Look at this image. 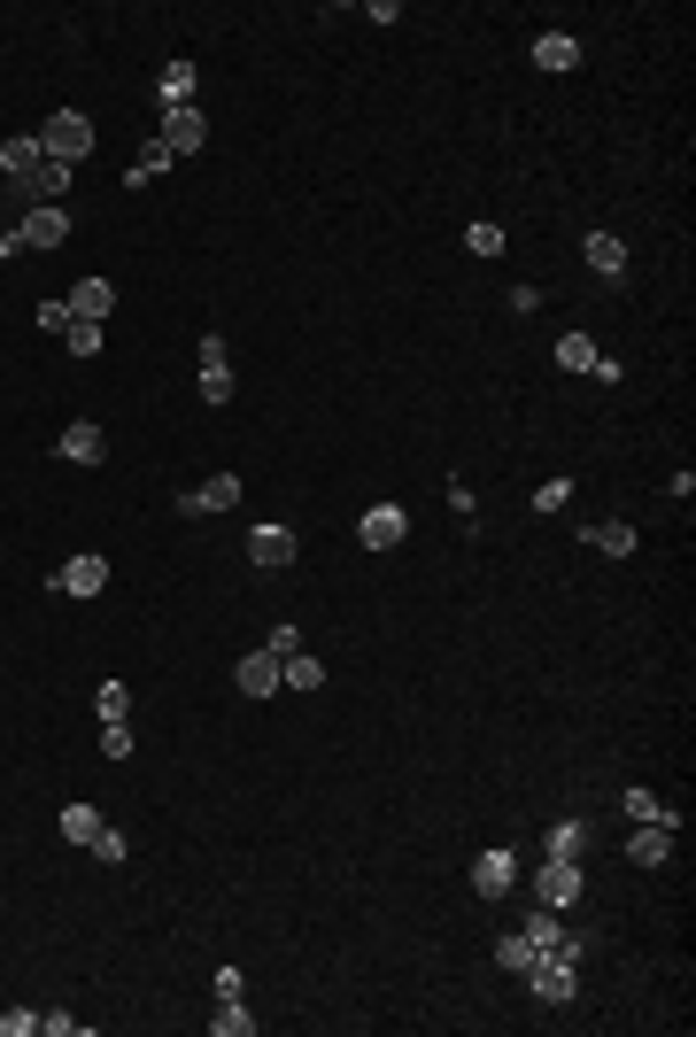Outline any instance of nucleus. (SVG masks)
I'll return each instance as SVG.
<instances>
[{"mask_svg":"<svg viewBox=\"0 0 696 1037\" xmlns=\"http://www.w3.org/2000/svg\"><path fill=\"white\" fill-rule=\"evenodd\" d=\"M0 171H8V186H16L31 209L70 194V164H54V156L39 148V132H16V140H0Z\"/></svg>","mask_w":696,"mask_h":1037,"instance_id":"f257e3e1","label":"nucleus"},{"mask_svg":"<svg viewBox=\"0 0 696 1037\" xmlns=\"http://www.w3.org/2000/svg\"><path fill=\"white\" fill-rule=\"evenodd\" d=\"M39 148H47L54 164H70V171H78V164L93 156V117H86V109H54V117L39 125Z\"/></svg>","mask_w":696,"mask_h":1037,"instance_id":"f03ea898","label":"nucleus"},{"mask_svg":"<svg viewBox=\"0 0 696 1037\" xmlns=\"http://www.w3.org/2000/svg\"><path fill=\"white\" fill-rule=\"evenodd\" d=\"M519 937L534 945V952H541V960H573V968H580V952H588V937H573V929H565V921H557L549 906H534V913H526Z\"/></svg>","mask_w":696,"mask_h":1037,"instance_id":"7ed1b4c3","label":"nucleus"},{"mask_svg":"<svg viewBox=\"0 0 696 1037\" xmlns=\"http://www.w3.org/2000/svg\"><path fill=\"white\" fill-rule=\"evenodd\" d=\"M580 860H541V875H534V906H549V913H565V906H580Z\"/></svg>","mask_w":696,"mask_h":1037,"instance_id":"20e7f679","label":"nucleus"},{"mask_svg":"<svg viewBox=\"0 0 696 1037\" xmlns=\"http://www.w3.org/2000/svg\"><path fill=\"white\" fill-rule=\"evenodd\" d=\"M248 565H264V573H287V565H295V526H279V518H256V526H248Z\"/></svg>","mask_w":696,"mask_h":1037,"instance_id":"39448f33","label":"nucleus"},{"mask_svg":"<svg viewBox=\"0 0 696 1037\" xmlns=\"http://www.w3.org/2000/svg\"><path fill=\"white\" fill-rule=\"evenodd\" d=\"M156 148L186 164V156H201L209 148V125H201V109H163V132H156Z\"/></svg>","mask_w":696,"mask_h":1037,"instance_id":"423d86ee","label":"nucleus"},{"mask_svg":"<svg viewBox=\"0 0 696 1037\" xmlns=\"http://www.w3.org/2000/svg\"><path fill=\"white\" fill-rule=\"evenodd\" d=\"M201 403H232V342L201 334Z\"/></svg>","mask_w":696,"mask_h":1037,"instance_id":"0eeeda50","label":"nucleus"},{"mask_svg":"<svg viewBox=\"0 0 696 1037\" xmlns=\"http://www.w3.org/2000/svg\"><path fill=\"white\" fill-rule=\"evenodd\" d=\"M674 829H682V813L666 806L658 821H643V829L627 837V860H635V867H666V852H674Z\"/></svg>","mask_w":696,"mask_h":1037,"instance_id":"6e6552de","label":"nucleus"},{"mask_svg":"<svg viewBox=\"0 0 696 1037\" xmlns=\"http://www.w3.org/2000/svg\"><path fill=\"white\" fill-rule=\"evenodd\" d=\"M47 589H54V596H78V604H86V596H101V589H109V557H93V550H86V557H70V565H62V573H54Z\"/></svg>","mask_w":696,"mask_h":1037,"instance_id":"1a4fd4ad","label":"nucleus"},{"mask_svg":"<svg viewBox=\"0 0 696 1037\" xmlns=\"http://www.w3.org/2000/svg\"><path fill=\"white\" fill-rule=\"evenodd\" d=\"M402 534H410V512H402V504H371V512L356 518V542H364V550H395Z\"/></svg>","mask_w":696,"mask_h":1037,"instance_id":"9d476101","label":"nucleus"},{"mask_svg":"<svg viewBox=\"0 0 696 1037\" xmlns=\"http://www.w3.org/2000/svg\"><path fill=\"white\" fill-rule=\"evenodd\" d=\"M16 240H23V248H62V240H70V209H54V201H39V209H23V225H16Z\"/></svg>","mask_w":696,"mask_h":1037,"instance_id":"9b49d317","label":"nucleus"},{"mask_svg":"<svg viewBox=\"0 0 696 1037\" xmlns=\"http://www.w3.org/2000/svg\"><path fill=\"white\" fill-rule=\"evenodd\" d=\"M54 457H62V465H101V457H109V434H101L93 418H70L62 442H54Z\"/></svg>","mask_w":696,"mask_h":1037,"instance_id":"f8f14e48","label":"nucleus"},{"mask_svg":"<svg viewBox=\"0 0 696 1037\" xmlns=\"http://www.w3.org/2000/svg\"><path fill=\"white\" fill-rule=\"evenodd\" d=\"M526 984H534V999H541V1007H573V991H580L573 960H534V968H526Z\"/></svg>","mask_w":696,"mask_h":1037,"instance_id":"ddd939ff","label":"nucleus"},{"mask_svg":"<svg viewBox=\"0 0 696 1037\" xmlns=\"http://www.w3.org/2000/svg\"><path fill=\"white\" fill-rule=\"evenodd\" d=\"M178 504H186V518H193V512H240V481H232V473H209V481L186 488Z\"/></svg>","mask_w":696,"mask_h":1037,"instance_id":"4468645a","label":"nucleus"},{"mask_svg":"<svg viewBox=\"0 0 696 1037\" xmlns=\"http://www.w3.org/2000/svg\"><path fill=\"white\" fill-rule=\"evenodd\" d=\"M557 364H565V372H596V379H619V364H612V356H596V342H588V334H557Z\"/></svg>","mask_w":696,"mask_h":1037,"instance_id":"2eb2a0df","label":"nucleus"},{"mask_svg":"<svg viewBox=\"0 0 696 1037\" xmlns=\"http://www.w3.org/2000/svg\"><path fill=\"white\" fill-rule=\"evenodd\" d=\"M511 882H519V860H511V852H504V845H496V852H480V860H473V890H480V898H504V890H511Z\"/></svg>","mask_w":696,"mask_h":1037,"instance_id":"dca6fc26","label":"nucleus"},{"mask_svg":"<svg viewBox=\"0 0 696 1037\" xmlns=\"http://www.w3.org/2000/svg\"><path fill=\"white\" fill-rule=\"evenodd\" d=\"M534 70H549V78L580 70V39H573V31H541V39H534Z\"/></svg>","mask_w":696,"mask_h":1037,"instance_id":"f3484780","label":"nucleus"},{"mask_svg":"<svg viewBox=\"0 0 696 1037\" xmlns=\"http://www.w3.org/2000/svg\"><path fill=\"white\" fill-rule=\"evenodd\" d=\"M580 256H588V271H596V279H612V287L627 279V248H619V233H588V240H580Z\"/></svg>","mask_w":696,"mask_h":1037,"instance_id":"a211bd4d","label":"nucleus"},{"mask_svg":"<svg viewBox=\"0 0 696 1037\" xmlns=\"http://www.w3.org/2000/svg\"><path fill=\"white\" fill-rule=\"evenodd\" d=\"M232 682H240V697H271V690H287V682H279V659H271V651H248Z\"/></svg>","mask_w":696,"mask_h":1037,"instance_id":"6ab92c4d","label":"nucleus"},{"mask_svg":"<svg viewBox=\"0 0 696 1037\" xmlns=\"http://www.w3.org/2000/svg\"><path fill=\"white\" fill-rule=\"evenodd\" d=\"M109 303H117V287H109V279H78V287H70V318H93V326H101V318H109Z\"/></svg>","mask_w":696,"mask_h":1037,"instance_id":"aec40b11","label":"nucleus"},{"mask_svg":"<svg viewBox=\"0 0 696 1037\" xmlns=\"http://www.w3.org/2000/svg\"><path fill=\"white\" fill-rule=\"evenodd\" d=\"M156 101H163V109H193V62H163Z\"/></svg>","mask_w":696,"mask_h":1037,"instance_id":"412c9836","label":"nucleus"},{"mask_svg":"<svg viewBox=\"0 0 696 1037\" xmlns=\"http://www.w3.org/2000/svg\"><path fill=\"white\" fill-rule=\"evenodd\" d=\"M279 682H287V690H326V666H318V659H310V651H295V659H279Z\"/></svg>","mask_w":696,"mask_h":1037,"instance_id":"4be33fe9","label":"nucleus"},{"mask_svg":"<svg viewBox=\"0 0 696 1037\" xmlns=\"http://www.w3.org/2000/svg\"><path fill=\"white\" fill-rule=\"evenodd\" d=\"M101 829H109V821H101L93 806H62V837H70V845H86V852H93V837H101Z\"/></svg>","mask_w":696,"mask_h":1037,"instance_id":"5701e85b","label":"nucleus"},{"mask_svg":"<svg viewBox=\"0 0 696 1037\" xmlns=\"http://www.w3.org/2000/svg\"><path fill=\"white\" fill-rule=\"evenodd\" d=\"M541 852H549V860H580V852H588V829H580V821H557V829L541 837Z\"/></svg>","mask_w":696,"mask_h":1037,"instance_id":"b1692460","label":"nucleus"},{"mask_svg":"<svg viewBox=\"0 0 696 1037\" xmlns=\"http://www.w3.org/2000/svg\"><path fill=\"white\" fill-rule=\"evenodd\" d=\"M209 1030H217V1037H248V1030H256V1015H248L240 999H217V1015H209Z\"/></svg>","mask_w":696,"mask_h":1037,"instance_id":"393cba45","label":"nucleus"},{"mask_svg":"<svg viewBox=\"0 0 696 1037\" xmlns=\"http://www.w3.org/2000/svg\"><path fill=\"white\" fill-rule=\"evenodd\" d=\"M62 348H70V356H101V326H93V318H70V326H62Z\"/></svg>","mask_w":696,"mask_h":1037,"instance_id":"a878e982","label":"nucleus"},{"mask_svg":"<svg viewBox=\"0 0 696 1037\" xmlns=\"http://www.w3.org/2000/svg\"><path fill=\"white\" fill-rule=\"evenodd\" d=\"M588 550H612V557H635V526H588Z\"/></svg>","mask_w":696,"mask_h":1037,"instance_id":"bb28decb","label":"nucleus"},{"mask_svg":"<svg viewBox=\"0 0 696 1037\" xmlns=\"http://www.w3.org/2000/svg\"><path fill=\"white\" fill-rule=\"evenodd\" d=\"M101 759H109V767L132 759V728H125V720H101Z\"/></svg>","mask_w":696,"mask_h":1037,"instance_id":"cd10ccee","label":"nucleus"},{"mask_svg":"<svg viewBox=\"0 0 696 1037\" xmlns=\"http://www.w3.org/2000/svg\"><path fill=\"white\" fill-rule=\"evenodd\" d=\"M496 960H504V968H511V976H526V968H534V960H541V952H534V945H526L519 929H511V937H504V945H496Z\"/></svg>","mask_w":696,"mask_h":1037,"instance_id":"c85d7f7f","label":"nucleus"},{"mask_svg":"<svg viewBox=\"0 0 696 1037\" xmlns=\"http://www.w3.org/2000/svg\"><path fill=\"white\" fill-rule=\"evenodd\" d=\"M93 712H101V720H125V712H132L125 682H101V690H93Z\"/></svg>","mask_w":696,"mask_h":1037,"instance_id":"c756f323","label":"nucleus"},{"mask_svg":"<svg viewBox=\"0 0 696 1037\" xmlns=\"http://www.w3.org/2000/svg\"><path fill=\"white\" fill-rule=\"evenodd\" d=\"M163 171H171V156H163V148H148V156H140V164L125 171V186H156Z\"/></svg>","mask_w":696,"mask_h":1037,"instance_id":"7c9ffc66","label":"nucleus"},{"mask_svg":"<svg viewBox=\"0 0 696 1037\" xmlns=\"http://www.w3.org/2000/svg\"><path fill=\"white\" fill-rule=\"evenodd\" d=\"M465 248H473V256H504V225H488V217H480V225L465 233Z\"/></svg>","mask_w":696,"mask_h":1037,"instance_id":"2f4dec72","label":"nucleus"},{"mask_svg":"<svg viewBox=\"0 0 696 1037\" xmlns=\"http://www.w3.org/2000/svg\"><path fill=\"white\" fill-rule=\"evenodd\" d=\"M565 504H573V481H565V473H557V481H541V488H534V512H565Z\"/></svg>","mask_w":696,"mask_h":1037,"instance_id":"473e14b6","label":"nucleus"},{"mask_svg":"<svg viewBox=\"0 0 696 1037\" xmlns=\"http://www.w3.org/2000/svg\"><path fill=\"white\" fill-rule=\"evenodd\" d=\"M619 813H627V821H658V813H666V806H658V798H650V790H627V798H619Z\"/></svg>","mask_w":696,"mask_h":1037,"instance_id":"72a5a7b5","label":"nucleus"},{"mask_svg":"<svg viewBox=\"0 0 696 1037\" xmlns=\"http://www.w3.org/2000/svg\"><path fill=\"white\" fill-rule=\"evenodd\" d=\"M264 651H271V659H295V651H302V628H287V620H279V628H271V643H264Z\"/></svg>","mask_w":696,"mask_h":1037,"instance_id":"f704fd0d","label":"nucleus"},{"mask_svg":"<svg viewBox=\"0 0 696 1037\" xmlns=\"http://www.w3.org/2000/svg\"><path fill=\"white\" fill-rule=\"evenodd\" d=\"M93 860L125 867V829H101V837H93Z\"/></svg>","mask_w":696,"mask_h":1037,"instance_id":"c9c22d12","label":"nucleus"},{"mask_svg":"<svg viewBox=\"0 0 696 1037\" xmlns=\"http://www.w3.org/2000/svg\"><path fill=\"white\" fill-rule=\"evenodd\" d=\"M39 1030V1015H23V1007H16V1015H0V1037H31Z\"/></svg>","mask_w":696,"mask_h":1037,"instance_id":"e433bc0d","label":"nucleus"}]
</instances>
